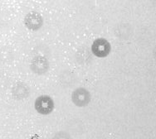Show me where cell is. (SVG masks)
I'll return each instance as SVG.
<instances>
[{"label":"cell","instance_id":"3","mask_svg":"<svg viewBox=\"0 0 156 139\" xmlns=\"http://www.w3.org/2000/svg\"><path fill=\"white\" fill-rule=\"evenodd\" d=\"M72 100L77 107H85L90 101V94L85 88H77L72 92Z\"/></svg>","mask_w":156,"mask_h":139},{"label":"cell","instance_id":"6","mask_svg":"<svg viewBox=\"0 0 156 139\" xmlns=\"http://www.w3.org/2000/svg\"><path fill=\"white\" fill-rule=\"evenodd\" d=\"M29 90L27 85H23L22 83L17 84V85L12 88V94L14 95L16 99H23L28 95Z\"/></svg>","mask_w":156,"mask_h":139},{"label":"cell","instance_id":"5","mask_svg":"<svg viewBox=\"0 0 156 139\" xmlns=\"http://www.w3.org/2000/svg\"><path fill=\"white\" fill-rule=\"evenodd\" d=\"M42 18L40 13L37 12H31L24 18V23L26 27L32 31L38 30L42 25Z\"/></svg>","mask_w":156,"mask_h":139},{"label":"cell","instance_id":"7","mask_svg":"<svg viewBox=\"0 0 156 139\" xmlns=\"http://www.w3.org/2000/svg\"><path fill=\"white\" fill-rule=\"evenodd\" d=\"M53 139H72L68 133L65 132H59L54 136Z\"/></svg>","mask_w":156,"mask_h":139},{"label":"cell","instance_id":"4","mask_svg":"<svg viewBox=\"0 0 156 139\" xmlns=\"http://www.w3.org/2000/svg\"><path fill=\"white\" fill-rule=\"evenodd\" d=\"M30 68L33 73L38 76L44 75L49 69V62L48 59L42 56H37L33 58L31 61Z\"/></svg>","mask_w":156,"mask_h":139},{"label":"cell","instance_id":"1","mask_svg":"<svg viewBox=\"0 0 156 139\" xmlns=\"http://www.w3.org/2000/svg\"><path fill=\"white\" fill-rule=\"evenodd\" d=\"M35 109L40 114L48 115L52 112L54 109V102L48 95H41L35 100Z\"/></svg>","mask_w":156,"mask_h":139},{"label":"cell","instance_id":"2","mask_svg":"<svg viewBox=\"0 0 156 139\" xmlns=\"http://www.w3.org/2000/svg\"><path fill=\"white\" fill-rule=\"evenodd\" d=\"M111 46L108 41L105 38H98L94 41L91 46V52L96 57H106L111 52Z\"/></svg>","mask_w":156,"mask_h":139}]
</instances>
